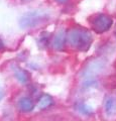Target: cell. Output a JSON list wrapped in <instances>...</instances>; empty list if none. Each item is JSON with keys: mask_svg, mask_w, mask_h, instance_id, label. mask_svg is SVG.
I'll return each mask as SVG.
<instances>
[{"mask_svg": "<svg viewBox=\"0 0 116 121\" xmlns=\"http://www.w3.org/2000/svg\"><path fill=\"white\" fill-rule=\"evenodd\" d=\"M53 98L47 94H43L42 96L39 98V101H37V107H39L40 110H44V109L48 108L50 106L53 105Z\"/></svg>", "mask_w": 116, "mask_h": 121, "instance_id": "obj_7", "label": "cell"}, {"mask_svg": "<svg viewBox=\"0 0 116 121\" xmlns=\"http://www.w3.org/2000/svg\"><path fill=\"white\" fill-rule=\"evenodd\" d=\"M66 40H67V33L65 30H59L57 32V35H55L54 37V40H53V45L56 50L58 51H61L65 47V43H66Z\"/></svg>", "mask_w": 116, "mask_h": 121, "instance_id": "obj_5", "label": "cell"}, {"mask_svg": "<svg viewBox=\"0 0 116 121\" xmlns=\"http://www.w3.org/2000/svg\"><path fill=\"white\" fill-rule=\"evenodd\" d=\"M57 1H58L59 3H65V2L67 1V0H57Z\"/></svg>", "mask_w": 116, "mask_h": 121, "instance_id": "obj_13", "label": "cell"}, {"mask_svg": "<svg viewBox=\"0 0 116 121\" xmlns=\"http://www.w3.org/2000/svg\"><path fill=\"white\" fill-rule=\"evenodd\" d=\"M116 107V101L113 97H109L106 99V102H105V108H106V111L108 113L112 112L115 109Z\"/></svg>", "mask_w": 116, "mask_h": 121, "instance_id": "obj_9", "label": "cell"}, {"mask_svg": "<svg viewBox=\"0 0 116 121\" xmlns=\"http://www.w3.org/2000/svg\"><path fill=\"white\" fill-rule=\"evenodd\" d=\"M50 17L47 11L46 10H31L24 13L19 19V25L21 28H32L39 24L47 21Z\"/></svg>", "mask_w": 116, "mask_h": 121, "instance_id": "obj_2", "label": "cell"}, {"mask_svg": "<svg viewBox=\"0 0 116 121\" xmlns=\"http://www.w3.org/2000/svg\"><path fill=\"white\" fill-rule=\"evenodd\" d=\"M112 18L107 14H98L92 20V28L98 33L107 31L112 25Z\"/></svg>", "mask_w": 116, "mask_h": 121, "instance_id": "obj_4", "label": "cell"}, {"mask_svg": "<svg viewBox=\"0 0 116 121\" xmlns=\"http://www.w3.org/2000/svg\"><path fill=\"white\" fill-rule=\"evenodd\" d=\"M14 75H15L16 80L21 84H25L29 80V74L25 70H22L20 68L14 69Z\"/></svg>", "mask_w": 116, "mask_h": 121, "instance_id": "obj_8", "label": "cell"}, {"mask_svg": "<svg viewBox=\"0 0 116 121\" xmlns=\"http://www.w3.org/2000/svg\"><path fill=\"white\" fill-rule=\"evenodd\" d=\"M106 68V60L103 59H96L91 60L83 72V76L87 79H92L94 76L102 73Z\"/></svg>", "mask_w": 116, "mask_h": 121, "instance_id": "obj_3", "label": "cell"}, {"mask_svg": "<svg viewBox=\"0 0 116 121\" xmlns=\"http://www.w3.org/2000/svg\"><path fill=\"white\" fill-rule=\"evenodd\" d=\"M17 107L22 112H30L34 108V102L30 97H22L18 101Z\"/></svg>", "mask_w": 116, "mask_h": 121, "instance_id": "obj_6", "label": "cell"}, {"mask_svg": "<svg viewBox=\"0 0 116 121\" xmlns=\"http://www.w3.org/2000/svg\"><path fill=\"white\" fill-rule=\"evenodd\" d=\"M3 97H4V90L0 87V101L3 99Z\"/></svg>", "mask_w": 116, "mask_h": 121, "instance_id": "obj_11", "label": "cell"}, {"mask_svg": "<svg viewBox=\"0 0 116 121\" xmlns=\"http://www.w3.org/2000/svg\"><path fill=\"white\" fill-rule=\"evenodd\" d=\"M77 109H78V110H79L80 112L84 113V114H89V113L92 111V110H91V108L88 107L87 105H86V104H83V103L78 104V107H77Z\"/></svg>", "mask_w": 116, "mask_h": 121, "instance_id": "obj_10", "label": "cell"}, {"mask_svg": "<svg viewBox=\"0 0 116 121\" xmlns=\"http://www.w3.org/2000/svg\"><path fill=\"white\" fill-rule=\"evenodd\" d=\"M3 48H4V44H3V43H2L1 39H0V50H2Z\"/></svg>", "mask_w": 116, "mask_h": 121, "instance_id": "obj_12", "label": "cell"}, {"mask_svg": "<svg viewBox=\"0 0 116 121\" xmlns=\"http://www.w3.org/2000/svg\"><path fill=\"white\" fill-rule=\"evenodd\" d=\"M67 40L72 47L80 51H87L92 43V35L88 30L82 28H73L67 35Z\"/></svg>", "mask_w": 116, "mask_h": 121, "instance_id": "obj_1", "label": "cell"}]
</instances>
